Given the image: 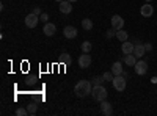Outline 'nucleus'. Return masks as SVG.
I'll return each mask as SVG.
<instances>
[{
    "label": "nucleus",
    "instance_id": "f257e3e1",
    "mask_svg": "<svg viewBox=\"0 0 157 116\" xmlns=\"http://www.w3.org/2000/svg\"><path fill=\"white\" fill-rule=\"evenodd\" d=\"M91 91H93V85H91V82H88V80H80L74 86V93H75L77 97L91 96Z\"/></svg>",
    "mask_w": 157,
    "mask_h": 116
},
{
    "label": "nucleus",
    "instance_id": "f03ea898",
    "mask_svg": "<svg viewBox=\"0 0 157 116\" xmlns=\"http://www.w3.org/2000/svg\"><path fill=\"white\" fill-rule=\"evenodd\" d=\"M107 96H109V93H107V89L104 88L102 85H99V86H93V91H91V97H93L96 102L105 100Z\"/></svg>",
    "mask_w": 157,
    "mask_h": 116
},
{
    "label": "nucleus",
    "instance_id": "7ed1b4c3",
    "mask_svg": "<svg viewBox=\"0 0 157 116\" xmlns=\"http://www.w3.org/2000/svg\"><path fill=\"white\" fill-rule=\"evenodd\" d=\"M112 83H113V88L116 89V91H120V93H123L126 89V80H124L123 75H115V79H113Z\"/></svg>",
    "mask_w": 157,
    "mask_h": 116
},
{
    "label": "nucleus",
    "instance_id": "20e7f679",
    "mask_svg": "<svg viewBox=\"0 0 157 116\" xmlns=\"http://www.w3.org/2000/svg\"><path fill=\"white\" fill-rule=\"evenodd\" d=\"M39 22V16H36L35 13H30V14L25 16V25H27L29 28H35Z\"/></svg>",
    "mask_w": 157,
    "mask_h": 116
},
{
    "label": "nucleus",
    "instance_id": "39448f33",
    "mask_svg": "<svg viewBox=\"0 0 157 116\" xmlns=\"http://www.w3.org/2000/svg\"><path fill=\"white\" fill-rule=\"evenodd\" d=\"M135 74L137 75H145L146 72H148V63L145 61V60H140V61H137L135 63Z\"/></svg>",
    "mask_w": 157,
    "mask_h": 116
},
{
    "label": "nucleus",
    "instance_id": "423d86ee",
    "mask_svg": "<svg viewBox=\"0 0 157 116\" xmlns=\"http://www.w3.org/2000/svg\"><path fill=\"white\" fill-rule=\"evenodd\" d=\"M90 64H91V57L83 52L80 57H78V68L86 69V68H90Z\"/></svg>",
    "mask_w": 157,
    "mask_h": 116
},
{
    "label": "nucleus",
    "instance_id": "0eeeda50",
    "mask_svg": "<svg viewBox=\"0 0 157 116\" xmlns=\"http://www.w3.org/2000/svg\"><path fill=\"white\" fill-rule=\"evenodd\" d=\"M99 107H101V113L104 114V116H110L112 113H113V108H112V104L110 102H107V99L105 100H102V102H99Z\"/></svg>",
    "mask_w": 157,
    "mask_h": 116
},
{
    "label": "nucleus",
    "instance_id": "6e6552de",
    "mask_svg": "<svg viewBox=\"0 0 157 116\" xmlns=\"http://www.w3.org/2000/svg\"><path fill=\"white\" fill-rule=\"evenodd\" d=\"M112 27H113L115 30H121V28L124 27V19H123L120 14L112 16Z\"/></svg>",
    "mask_w": 157,
    "mask_h": 116
},
{
    "label": "nucleus",
    "instance_id": "1a4fd4ad",
    "mask_svg": "<svg viewBox=\"0 0 157 116\" xmlns=\"http://www.w3.org/2000/svg\"><path fill=\"white\" fill-rule=\"evenodd\" d=\"M71 11H72V2H69V0L60 2V13L61 14H69Z\"/></svg>",
    "mask_w": 157,
    "mask_h": 116
},
{
    "label": "nucleus",
    "instance_id": "9d476101",
    "mask_svg": "<svg viewBox=\"0 0 157 116\" xmlns=\"http://www.w3.org/2000/svg\"><path fill=\"white\" fill-rule=\"evenodd\" d=\"M140 14H141L143 17H151V16L154 14V8H152V5L146 2V5H143V6H141Z\"/></svg>",
    "mask_w": 157,
    "mask_h": 116
},
{
    "label": "nucleus",
    "instance_id": "9b49d317",
    "mask_svg": "<svg viewBox=\"0 0 157 116\" xmlns=\"http://www.w3.org/2000/svg\"><path fill=\"white\" fill-rule=\"evenodd\" d=\"M55 32H57L55 24H50V22L44 24V27H43V33H44L46 36H54V35H55Z\"/></svg>",
    "mask_w": 157,
    "mask_h": 116
},
{
    "label": "nucleus",
    "instance_id": "f8f14e48",
    "mask_svg": "<svg viewBox=\"0 0 157 116\" xmlns=\"http://www.w3.org/2000/svg\"><path fill=\"white\" fill-rule=\"evenodd\" d=\"M63 35L68 38V39H72V38L77 36V28L75 27H71V25H68V27L63 28Z\"/></svg>",
    "mask_w": 157,
    "mask_h": 116
},
{
    "label": "nucleus",
    "instance_id": "ddd939ff",
    "mask_svg": "<svg viewBox=\"0 0 157 116\" xmlns=\"http://www.w3.org/2000/svg\"><path fill=\"white\" fill-rule=\"evenodd\" d=\"M134 49H135V44L129 43V41H124V43L121 44V50H123V54H124V55L134 54Z\"/></svg>",
    "mask_w": 157,
    "mask_h": 116
},
{
    "label": "nucleus",
    "instance_id": "4468645a",
    "mask_svg": "<svg viewBox=\"0 0 157 116\" xmlns=\"http://www.w3.org/2000/svg\"><path fill=\"white\" fill-rule=\"evenodd\" d=\"M112 72H113V75H123V63L115 61L112 64Z\"/></svg>",
    "mask_w": 157,
    "mask_h": 116
},
{
    "label": "nucleus",
    "instance_id": "2eb2a0df",
    "mask_svg": "<svg viewBox=\"0 0 157 116\" xmlns=\"http://www.w3.org/2000/svg\"><path fill=\"white\" fill-rule=\"evenodd\" d=\"M146 49H145V44H135V49H134V55L137 58H141L143 55H145Z\"/></svg>",
    "mask_w": 157,
    "mask_h": 116
},
{
    "label": "nucleus",
    "instance_id": "dca6fc26",
    "mask_svg": "<svg viewBox=\"0 0 157 116\" xmlns=\"http://www.w3.org/2000/svg\"><path fill=\"white\" fill-rule=\"evenodd\" d=\"M124 63L127 64V66H135V63H137V57L134 55V54H129V55H126L124 57Z\"/></svg>",
    "mask_w": 157,
    "mask_h": 116
},
{
    "label": "nucleus",
    "instance_id": "f3484780",
    "mask_svg": "<svg viewBox=\"0 0 157 116\" xmlns=\"http://www.w3.org/2000/svg\"><path fill=\"white\" fill-rule=\"evenodd\" d=\"M116 38L120 39L121 43H124V41H127V38H129V35H127V32L126 30H116Z\"/></svg>",
    "mask_w": 157,
    "mask_h": 116
},
{
    "label": "nucleus",
    "instance_id": "a211bd4d",
    "mask_svg": "<svg viewBox=\"0 0 157 116\" xmlns=\"http://www.w3.org/2000/svg\"><path fill=\"white\" fill-rule=\"evenodd\" d=\"M82 28H83L85 32L93 30V21H91V19H83V21H82Z\"/></svg>",
    "mask_w": 157,
    "mask_h": 116
},
{
    "label": "nucleus",
    "instance_id": "6ab92c4d",
    "mask_svg": "<svg viewBox=\"0 0 157 116\" xmlns=\"http://www.w3.org/2000/svg\"><path fill=\"white\" fill-rule=\"evenodd\" d=\"M80 47H82V52H85V54H90V52H91V49H93V44H91L90 41H83Z\"/></svg>",
    "mask_w": 157,
    "mask_h": 116
},
{
    "label": "nucleus",
    "instance_id": "aec40b11",
    "mask_svg": "<svg viewBox=\"0 0 157 116\" xmlns=\"http://www.w3.org/2000/svg\"><path fill=\"white\" fill-rule=\"evenodd\" d=\"M102 77H104V80H105V82H113V79H115L113 72H104Z\"/></svg>",
    "mask_w": 157,
    "mask_h": 116
},
{
    "label": "nucleus",
    "instance_id": "412c9836",
    "mask_svg": "<svg viewBox=\"0 0 157 116\" xmlns=\"http://www.w3.org/2000/svg\"><path fill=\"white\" fill-rule=\"evenodd\" d=\"M60 63H63V64H69V63H71V57H69L68 54H63V55L60 57Z\"/></svg>",
    "mask_w": 157,
    "mask_h": 116
},
{
    "label": "nucleus",
    "instance_id": "4be33fe9",
    "mask_svg": "<svg viewBox=\"0 0 157 116\" xmlns=\"http://www.w3.org/2000/svg\"><path fill=\"white\" fill-rule=\"evenodd\" d=\"M102 82H105V80H104V77H94L93 82H91V85H93V86H99V85H102Z\"/></svg>",
    "mask_w": 157,
    "mask_h": 116
},
{
    "label": "nucleus",
    "instance_id": "5701e85b",
    "mask_svg": "<svg viewBox=\"0 0 157 116\" xmlns=\"http://www.w3.org/2000/svg\"><path fill=\"white\" fill-rule=\"evenodd\" d=\"M27 110H29V114H35L36 110H38V107H36V104H33V102H32V104L27 105Z\"/></svg>",
    "mask_w": 157,
    "mask_h": 116
},
{
    "label": "nucleus",
    "instance_id": "b1692460",
    "mask_svg": "<svg viewBox=\"0 0 157 116\" xmlns=\"http://www.w3.org/2000/svg\"><path fill=\"white\" fill-rule=\"evenodd\" d=\"M16 114L17 116H25V114H29V110L27 108H17L16 110Z\"/></svg>",
    "mask_w": 157,
    "mask_h": 116
},
{
    "label": "nucleus",
    "instance_id": "393cba45",
    "mask_svg": "<svg viewBox=\"0 0 157 116\" xmlns=\"http://www.w3.org/2000/svg\"><path fill=\"white\" fill-rule=\"evenodd\" d=\"M39 21L44 22V24H47V22H49V14H47V13H43V14L39 16Z\"/></svg>",
    "mask_w": 157,
    "mask_h": 116
},
{
    "label": "nucleus",
    "instance_id": "a878e982",
    "mask_svg": "<svg viewBox=\"0 0 157 116\" xmlns=\"http://www.w3.org/2000/svg\"><path fill=\"white\" fill-rule=\"evenodd\" d=\"M105 36H107V38H113V36H116V30H115V28L112 27V30H107Z\"/></svg>",
    "mask_w": 157,
    "mask_h": 116
},
{
    "label": "nucleus",
    "instance_id": "bb28decb",
    "mask_svg": "<svg viewBox=\"0 0 157 116\" xmlns=\"http://www.w3.org/2000/svg\"><path fill=\"white\" fill-rule=\"evenodd\" d=\"M32 13H35V14H36V16H41V14H43V13H41V8H39V6H35Z\"/></svg>",
    "mask_w": 157,
    "mask_h": 116
},
{
    "label": "nucleus",
    "instance_id": "cd10ccee",
    "mask_svg": "<svg viewBox=\"0 0 157 116\" xmlns=\"http://www.w3.org/2000/svg\"><path fill=\"white\" fill-rule=\"evenodd\" d=\"M145 49H146V52H149V50H152V44L146 43V44H145Z\"/></svg>",
    "mask_w": 157,
    "mask_h": 116
},
{
    "label": "nucleus",
    "instance_id": "c85d7f7f",
    "mask_svg": "<svg viewBox=\"0 0 157 116\" xmlns=\"http://www.w3.org/2000/svg\"><path fill=\"white\" fill-rule=\"evenodd\" d=\"M151 82H152V83H157V75H155V77H152V79H151Z\"/></svg>",
    "mask_w": 157,
    "mask_h": 116
},
{
    "label": "nucleus",
    "instance_id": "c756f323",
    "mask_svg": "<svg viewBox=\"0 0 157 116\" xmlns=\"http://www.w3.org/2000/svg\"><path fill=\"white\" fill-rule=\"evenodd\" d=\"M55 2H58V3H60V2H63V0H55Z\"/></svg>",
    "mask_w": 157,
    "mask_h": 116
},
{
    "label": "nucleus",
    "instance_id": "7c9ffc66",
    "mask_svg": "<svg viewBox=\"0 0 157 116\" xmlns=\"http://www.w3.org/2000/svg\"><path fill=\"white\" fill-rule=\"evenodd\" d=\"M69 2H72V3H74V2H77V0H69Z\"/></svg>",
    "mask_w": 157,
    "mask_h": 116
},
{
    "label": "nucleus",
    "instance_id": "2f4dec72",
    "mask_svg": "<svg viewBox=\"0 0 157 116\" xmlns=\"http://www.w3.org/2000/svg\"><path fill=\"white\" fill-rule=\"evenodd\" d=\"M146 2H148V3H149V2H151V0H146Z\"/></svg>",
    "mask_w": 157,
    "mask_h": 116
}]
</instances>
